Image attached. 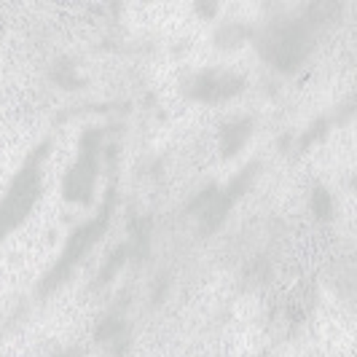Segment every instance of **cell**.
Wrapping results in <instances>:
<instances>
[{
	"instance_id": "5b68a950",
	"label": "cell",
	"mask_w": 357,
	"mask_h": 357,
	"mask_svg": "<svg viewBox=\"0 0 357 357\" xmlns=\"http://www.w3.org/2000/svg\"><path fill=\"white\" fill-rule=\"evenodd\" d=\"M242 89H245L242 75L231 70H218V68L199 70L197 75H191L185 81V94L199 102H223V100L236 97Z\"/></svg>"
},
{
	"instance_id": "9c48e42d",
	"label": "cell",
	"mask_w": 357,
	"mask_h": 357,
	"mask_svg": "<svg viewBox=\"0 0 357 357\" xmlns=\"http://www.w3.org/2000/svg\"><path fill=\"white\" fill-rule=\"evenodd\" d=\"M248 38H250V30H248L245 24L229 22V24H223V27L215 33V43H218L220 49H236V46H242Z\"/></svg>"
},
{
	"instance_id": "7a4b0ae2",
	"label": "cell",
	"mask_w": 357,
	"mask_h": 357,
	"mask_svg": "<svg viewBox=\"0 0 357 357\" xmlns=\"http://www.w3.org/2000/svg\"><path fill=\"white\" fill-rule=\"evenodd\" d=\"M314 46L312 27L301 17L274 19L258 36V52L277 70L293 73L304 62Z\"/></svg>"
},
{
	"instance_id": "52a82bcc",
	"label": "cell",
	"mask_w": 357,
	"mask_h": 357,
	"mask_svg": "<svg viewBox=\"0 0 357 357\" xmlns=\"http://www.w3.org/2000/svg\"><path fill=\"white\" fill-rule=\"evenodd\" d=\"M94 339L105 347H113L116 352H121V344L126 341V322L121 317H107L97 325V333Z\"/></svg>"
},
{
	"instance_id": "277c9868",
	"label": "cell",
	"mask_w": 357,
	"mask_h": 357,
	"mask_svg": "<svg viewBox=\"0 0 357 357\" xmlns=\"http://www.w3.org/2000/svg\"><path fill=\"white\" fill-rule=\"evenodd\" d=\"M100 132L84 135V151L78 161L70 167L62 183V194L68 202L75 204H89L97 191V172H100Z\"/></svg>"
},
{
	"instance_id": "6da1fadb",
	"label": "cell",
	"mask_w": 357,
	"mask_h": 357,
	"mask_svg": "<svg viewBox=\"0 0 357 357\" xmlns=\"http://www.w3.org/2000/svg\"><path fill=\"white\" fill-rule=\"evenodd\" d=\"M49 156V143H40L24 159L14 175L11 185L6 188V194L0 199V239L8 236L17 226L27 220L30 210L36 207L40 188H43V161Z\"/></svg>"
},
{
	"instance_id": "5bb4252c",
	"label": "cell",
	"mask_w": 357,
	"mask_h": 357,
	"mask_svg": "<svg viewBox=\"0 0 357 357\" xmlns=\"http://www.w3.org/2000/svg\"><path fill=\"white\" fill-rule=\"evenodd\" d=\"M59 357H75V352H65V355H59Z\"/></svg>"
},
{
	"instance_id": "4fadbf2b",
	"label": "cell",
	"mask_w": 357,
	"mask_h": 357,
	"mask_svg": "<svg viewBox=\"0 0 357 357\" xmlns=\"http://www.w3.org/2000/svg\"><path fill=\"white\" fill-rule=\"evenodd\" d=\"M325 126H328V124H325V121H317V124H312V126H309V129H306V132H304V137H301V148H306V145H312V143H314L317 137H322V135L328 132Z\"/></svg>"
},
{
	"instance_id": "8fae6325",
	"label": "cell",
	"mask_w": 357,
	"mask_h": 357,
	"mask_svg": "<svg viewBox=\"0 0 357 357\" xmlns=\"http://www.w3.org/2000/svg\"><path fill=\"white\" fill-rule=\"evenodd\" d=\"M52 75H54V81H56L59 86H65V89H75V86L81 84V78H78L75 68L68 65V62H54Z\"/></svg>"
},
{
	"instance_id": "30bf717a",
	"label": "cell",
	"mask_w": 357,
	"mask_h": 357,
	"mask_svg": "<svg viewBox=\"0 0 357 357\" xmlns=\"http://www.w3.org/2000/svg\"><path fill=\"white\" fill-rule=\"evenodd\" d=\"M312 213L317 215L320 220H328L333 215V197L328 194V188L314 185V191H312Z\"/></svg>"
},
{
	"instance_id": "ba28073f",
	"label": "cell",
	"mask_w": 357,
	"mask_h": 357,
	"mask_svg": "<svg viewBox=\"0 0 357 357\" xmlns=\"http://www.w3.org/2000/svg\"><path fill=\"white\" fill-rule=\"evenodd\" d=\"M341 6L339 3H333V0H317V3H309L304 11V22L314 30L317 24H328V22H333V19L339 17Z\"/></svg>"
},
{
	"instance_id": "3957f363",
	"label": "cell",
	"mask_w": 357,
	"mask_h": 357,
	"mask_svg": "<svg viewBox=\"0 0 357 357\" xmlns=\"http://www.w3.org/2000/svg\"><path fill=\"white\" fill-rule=\"evenodd\" d=\"M113 191L105 197V202H102V210H100V215H94L91 220H86V223H81L78 229H73V234L68 236V245H65V250H62V255H59V261L54 264V268L43 277V285H40V290L43 293H49V290H54L56 285H62L65 280H68V274L73 271V266L75 264H81L84 261V255L100 242V236L105 234L107 223H110V213H113Z\"/></svg>"
},
{
	"instance_id": "7c38bea8",
	"label": "cell",
	"mask_w": 357,
	"mask_h": 357,
	"mask_svg": "<svg viewBox=\"0 0 357 357\" xmlns=\"http://www.w3.org/2000/svg\"><path fill=\"white\" fill-rule=\"evenodd\" d=\"M126 255H129V248L126 245H121V248H116V252L110 255V261L105 264V268H102V274H97V282L100 285H105V282H110V277L119 271V268L124 266Z\"/></svg>"
},
{
	"instance_id": "8992f818",
	"label": "cell",
	"mask_w": 357,
	"mask_h": 357,
	"mask_svg": "<svg viewBox=\"0 0 357 357\" xmlns=\"http://www.w3.org/2000/svg\"><path fill=\"white\" fill-rule=\"evenodd\" d=\"M252 137V119L250 116H239V119H231L220 126V153L223 156H236L248 140Z\"/></svg>"
}]
</instances>
